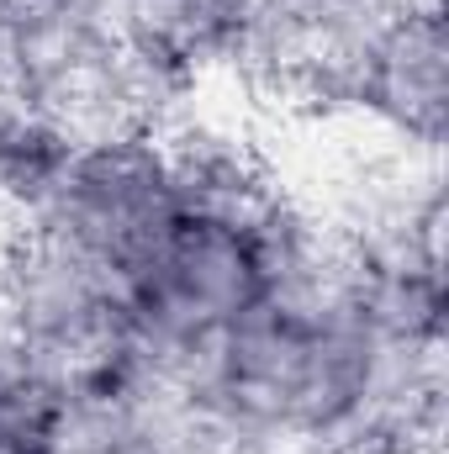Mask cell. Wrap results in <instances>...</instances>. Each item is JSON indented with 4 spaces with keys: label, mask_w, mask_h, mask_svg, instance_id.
Wrapping results in <instances>:
<instances>
[{
    "label": "cell",
    "mask_w": 449,
    "mask_h": 454,
    "mask_svg": "<svg viewBox=\"0 0 449 454\" xmlns=\"http://www.w3.org/2000/svg\"><path fill=\"white\" fill-rule=\"evenodd\" d=\"M365 364V317L302 323L275 307H254L223 333L212 402L248 434L338 439L359 412Z\"/></svg>",
    "instance_id": "1"
},
{
    "label": "cell",
    "mask_w": 449,
    "mask_h": 454,
    "mask_svg": "<svg viewBox=\"0 0 449 454\" xmlns=\"http://www.w3.org/2000/svg\"><path fill=\"white\" fill-rule=\"evenodd\" d=\"M232 0H132L138 43L175 64H201L232 37Z\"/></svg>",
    "instance_id": "6"
},
{
    "label": "cell",
    "mask_w": 449,
    "mask_h": 454,
    "mask_svg": "<svg viewBox=\"0 0 449 454\" xmlns=\"http://www.w3.org/2000/svg\"><path fill=\"white\" fill-rule=\"evenodd\" d=\"M185 217L169 159L143 143H116L91 153H64L37 196V223L69 232L132 291V275L159 254V243Z\"/></svg>",
    "instance_id": "2"
},
{
    "label": "cell",
    "mask_w": 449,
    "mask_h": 454,
    "mask_svg": "<svg viewBox=\"0 0 449 454\" xmlns=\"http://www.w3.org/2000/svg\"><path fill=\"white\" fill-rule=\"evenodd\" d=\"M59 396L48 380H37L27 364L0 370V454H48L53 450V418Z\"/></svg>",
    "instance_id": "7"
},
{
    "label": "cell",
    "mask_w": 449,
    "mask_h": 454,
    "mask_svg": "<svg viewBox=\"0 0 449 454\" xmlns=\"http://www.w3.org/2000/svg\"><path fill=\"white\" fill-rule=\"evenodd\" d=\"M264 301L254 232L180 217L159 254L132 275L127 317L164 339H217Z\"/></svg>",
    "instance_id": "3"
},
{
    "label": "cell",
    "mask_w": 449,
    "mask_h": 454,
    "mask_svg": "<svg viewBox=\"0 0 449 454\" xmlns=\"http://www.w3.org/2000/svg\"><path fill=\"white\" fill-rule=\"evenodd\" d=\"M291 5H302V0H232V16L238 21H254V16H275V11H291Z\"/></svg>",
    "instance_id": "9"
},
{
    "label": "cell",
    "mask_w": 449,
    "mask_h": 454,
    "mask_svg": "<svg viewBox=\"0 0 449 454\" xmlns=\"http://www.w3.org/2000/svg\"><path fill=\"white\" fill-rule=\"evenodd\" d=\"M449 53H445V21L439 16H402L386 27L365 85L359 106L423 143H445V106H449Z\"/></svg>",
    "instance_id": "4"
},
{
    "label": "cell",
    "mask_w": 449,
    "mask_h": 454,
    "mask_svg": "<svg viewBox=\"0 0 449 454\" xmlns=\"http://www.w3.org/2000/svg\"><path fill=\"white\" fill-rule=\"evenodd\" d=\"M48 454H154V439H148L132 396L106 375V380L75 386L59 396Z\"/></svg>",
    "instance_id": "5"
},
{
    "label": "cell",
    "mask_w": 449,
    "mask_h": 454,
    "mask_svg": "<svg viewBox=\"0 0 449 454\" xmlns=\"http://www.w3.org/2000/svg\"><path fill=\"white\" fill-rule=\"evenodd\" d=\"M32 232H37V212L27 207V196H16L0 180V280L11 275V264H16V254L27 248Z\"/></svg>",
    "instance_id": "8"
}]
</instances>
